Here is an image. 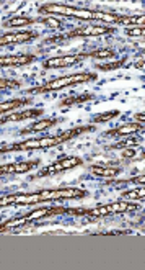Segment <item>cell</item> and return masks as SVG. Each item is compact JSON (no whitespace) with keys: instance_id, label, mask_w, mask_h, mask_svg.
<instances>
[{"instance_id":"cell-1","label":"cell","mask_w":145,"mask_h":270,"mask_svg":"<svg viewBox=\"0 0 145 270\" xmlns=\"http://www.w3.org/2000/svg\"><path fill=\"white\" fill-rule=\"evenodd\" d=\"M88 193L84 188H44L33 193H10L0 198V206H25V205H38L43 202H62V200H77L84 198Z\"/></svg>"},{"instance_id":"cell-2","label":"cell","mask_w":145,"mask_h":270,"mask_svg":"<svg viewBox=\"0 0 145 270\" xmlns=\"http://www.w3.org/2000/svg\"><path fill=\"white\" fill-rule=\"evenodd\" d=\"M95 130L93 125L88 126H77V128L62 131L59 135L54 136H41V137H31V139H25L20 142H15V144L0 147V154H5V152H20V151H36V149H49L53 146L62 144L65 141L74 139L77 136H82L85 133H90V131Z\"/></svg>"},{"instance_id":"cell-3","label":"cell","mask_w":145,"mask_h":270,"mask_svg":"<svg viewBox=\"0 0 145 270\" xmlns=\"http://www.w3.org/2000/svg\"><path fill=\"white\" fill-rule=\"evenodd\" d=\"M41 15H60V17L79 18L84 22H100V10L91 8H79L67 3H43L38 7Z\"/></svg>"},{"instance_id":"cell-4","label":"cell","mask_w":145,"mask_h":270,"mask_svg":"<svg viewBox=\"0 0 145 270\" xmlns=\"http://www.w3.org/2000/svg\"><path fill=\"white\" fill-rule=\"evenodd\" d=\"M139 205L132 202H111L105 203V205H98L95 208H87V210H80V208H67V215H79V216H91V218H103V216H111V215H121V213L134 211L137 210Z\"/></svg>"},{"instance_id":"cell-5","label":"cell","mask_w":145,"mask_h":270,"mask_svg":"<svg viewBox=\"0 0 145 270\" xmlns=\"http://www.w3.org/2000/svg\"><path fill=\"white\" fill-rule=\"evenodd\" d=\"M98 75L95 72H88V70H82V72L70 74V75H62L54 80H49L48 84H43L39 87H34L29 90V94H46V92H58L65 87H72L77 84H87L96 80Z\"/></svg>"},{"instance_id":"cell-6","label":"cell","mask_w":145,"mask_h":270,"mask_svg":"<svg viewBox=\"0 0 145 270\" xmlns=\"http://www.w3.org/2000/svg\"><path fill=\"white\" fill-rule=\"evenodd\" d=\"M84 164L82 157H77V156H67V157H60V159L54 161L53 164H49L48 167H44L43 170L39 172L38 177H51V175H58L60 172H65V170H70L74 167H79Z\"/></svg>"},{"instance_id":"cell-7","label":"cell","mask_w":145,"mask_h":270,"mask_svg":"<svg viewBox=\"0 0 145 270\" xmlns=\"http://www.w3.org/2000/svg\"><path fill=\"white\" fill-rule=\"evenodd\" d=\"M115 33V28L110 27H100V25H90V27L75 28L65 34L64 38H91V36H103V34Z\"/></svg>"},{"instance_id":"cell-8","label":"cell","mask_w":145,"mask_h":270,"mask_svg":"<svg viewBox=\"0 0 145 270\" xmlns=\"http://www.w3.org/2000/svg\"><path fill=\"white\" fill-rule=\"evenodd\" d=\"M39 166V161H25V162H10V164L0 166V177L2 175H18L27 174Z\"/></svg>"},{"instance_id":"cell-9","label":"cell","mask_w":145,"mask_h":270,"mask_svg":"<svg viewBox=\"0 0 145 270\" xmlns=\"http://www.w3.org/2000/svg\"><path fill=\"white\" fill-rule=\"evenodd\" d=\"M34 38H38V33L36 32H8L5 34H0V46L23 44Z\"/></svg>"},{"instance_id":"cell-10","label":"cell","mask_w":145,"mask_h":270,"mask_svg":"<svg viewBox=\"0 0 145 270\" xmlns=\"http://www.w3.org/2000/svg\"><path fill=\"white\" fill-rule=\"evenodd\" d=\"M84 59L82 54H69V56H58V58H49L43 63V68L46 69H60V68H70Z\"/></svg>"},{"instance_id":"cell-11","label":"cell","mask_w":145,"mask_h":270,"mask_svg":"<svg viewBox=\"0 0 145 270\" xmlns=\"http://www.w3.org/2000/svg\"><path fill=\"white\" fill-rule=\"evenodd\" d=\"M144 130V125L142 123H137V121H132V123H126V125H121L117 128H113L110 131H106L105 136L106 137H127L131 135H136L139 131Z\"/></svg>"},{"instance_id":"cell-12","label":"cell","mask_w":145,"mask_h":270,"mask_svg":"<svg viewBox=\"0 0 145 270\" xmlns=\"http://www.w3.org/2000/svg\"><path fill=\"white\" fill-rule=\"evenodd\" d=\"M36 58L33 54H12L0 58V68H20V66L31 64Z\"/></svg>"},{"instance_id":"cell-13","label":"cell","mask_w":145,"mask_h":270,"mask_svg":"<svg viewBox=\"0 0 145 270\" xmlns=\"http://www.w3.org/2000/svg\"><path fill=\"white\" fill-rule=\"evenodd\" d=\"M44 110L41 108H31V110H20L15 111L12 115H7L3 118H0V126L7 125V123H13V121H23V120H29V118H38V116L43 115Z\"/></svg>"},{"instance_id":"cell-14","label":"cell","mask_w":145,"mask_h":270,"mask_svg":"<svg viewBox=\"0 0 145 270\" xmlns=\"http://www.w3.org/2000/svg\"><path fill=\"white\" fill-rule=\"evenodd\" d=\"M31 99H10V100H5L0 103V115H5V113H10V111H15V110H20L23 105H29L31 103Z\"/></svg>"},{"instance_id":"cell-15","label":"cell","mask_w":145,"mask_h":270,"mask_svg":"<svg viewBox=\"0 0 145 270\" xmlns=\"http://www.w3.org/2000/svg\"><path fill=\"white\" fill-rule=\"evenodd\" d=\"M59 118H44L41 121H36V123L29 125L28 128H25L22 131V135H27V133H39V131H44V130H49L51 126H54L56 123H59Z\"/></svg>"},{"instance_id":"cell-16","label":"cell","mask_w":145,"mask_h":270,"mask_svg":"<svg viewBox=\"0 0 145 270\" xmlns=\"http://www.w3.org/2000/svg\"><path fill=\"white\" fill-rule=\"evenodd\" d=\"M90 172L96 177H106V179H111V177H116L121 174V169L119 167H108V166H91Z\"/></svg>"},{"instance_id":"cell-17","label":"cell","mask_w":145,"mask_h":270,"mask_svg":"<svg viewBox=\"0 0 145 270\" xmlns=\"http://www.w3.org/2000/svg\"><path fill=\"white\" fill-rule=\"evenodd\" d=\"M38 22H39L38 18H31V17H12V18L5 20L3 27L5 28H20V27H27V25L38 23Z\"/></svg>"},{"instance_id":"cell-18","label":"cell","mask_w":145,"mask_h":270,"mask_svg":"<svg viewBox=\"0 0 145 270\" xmlns=\"http://www.w3.org/2000/svg\"><path fill=\"white\" fill-rule=\"evenodd\" d=\"M95 99L93 94H84V95H70L60 101V106H74L79 103H85V101H90Z\"/></svg>"},{"instance_id":"cell-19","label":"cell","mask_w":145,"mask_h":270,"mask_svg":"<svg viewBox=\"0 0 145 270\" xmlns=\"http://www.w3.org/2000/svg\"><path fill=\"white\" fill-rule=\"evenodd\" d=\"M116 56V53L110 48H105V49H96V51H91L88 54H82V58H93V59H113Z\"/></svg>"},{"instance_id":"cell-20","label":"cell","mask_w":145,"mask_h":270,"mask_svg":"<svg viewBox=\"0 0 145 270\" xmlns=\"http://www.w3.org/2000/svg\"><path fill=\"white\" fill-rule=\"evenodd\" d=\"M122 198H126V200H142L145 197V188L144 187H137V188H132V190H127V192H122Z\"/></svg>"},{"instance_id":"cell-21","label":"cell","mask_w":145,"mask_h":270,"mask_svg":"<svg viewBox=\"0 0 145 270\" xmlns=\"http://www.w3.org/2000/svg\"><path fill=\"white\" fill-rule=\"evenodd\" d=\"M119 115L117 110H111V111H103V113L96 115L95 118L91 120V123H108V121H111L113 118H116Z\"/></svg>"},{"instance_id":"cell-22","label":"cell","mask_w":145,"mask_h":270,"mask_svg":"<svg viewBox=\"0 0 145 270\" xmlns=\"http://www.w3.org/2000/svg\"><path fill=\"white\" fill-rule=\"evenodd\" d=\"M124 63H126V59H116V61H113V63H106V64H98L96 66V69L98 70H115V69H119L121 66H124Z\"/></svg>"},{"instance_id":"cell-23","label":"cell","mask_w":145,"mask_h":270,"mask_svg":"<svg viewBox=\"0 0 145 270\" xmlns=\"http://www.w3.org/2000/svg\"><path fill=\"white\" fill-rule=\"evenodd\" d=\"M139 142L137 137H129L127 136V139H124L122 142H117V144L115 146H111L110 149H126V147H134Z\"/></svg>"},{"instance_id":"cell-24","label":"cell","mask_w":145,"mask_h":270,"mask_svg":"<svg viewBox=\"0 0 145 270\" xmlns=\"http://www.w3.org/2000/svg\"><path fill=\"white\" fill-rule=\"evenodd\" d=\"M20 82L13 79H0V90H7V89H18Z\"/></svg>"},{"instance_id":"cell-25","label":"cell","mask_w":145,"mask_h":270,"mask_svg":"<svg viewBox=\"0 0 145 270\" xmlns=\"http://www.w3.org/2000/svg\"><path fill=\"white\" fill-rule=\"evenodd\" d=\"M126 34H127V36L139 38V36H144L145 32H144L142 27H129V28H126Z\"/></svg>"},{"instance_id":"cell-26","label":"cell","mask_w":145,"mask_h":270,"mask_svg":"<svg viewBox=\"0 0 145 270\" xmlns=\"http://www.w3.org/2000/svg\"><path fill=\"white\" fill-rule=\"evenodd\" d=\"M39 22H43L44 25H48V27L54 28V30H58L62 25L60 20H58V18H39Z\"/></svg>"},{"instance_id":"cell-27","label":"cell","mask_w":145,"mask_h":270,"mask_svg":"<svg viewBox=\"0 0 145 270\" xmlns=\"http://www.w3.org/2000/svg\"><path fill=\"white\" fill-rule=\"evenodd\" d=\"M122 156L124 157H134L136 156V149H134V147H126V149H122Z\"/></svg>"},{"instance_id":"cell-28","label":"cell","mask_w":145,"mask_h":270,"mask_svg":"<svg viewBox=\"0 0 145 270\" xmlns=\"http://www.w3.org/2000/svg\"><path fill=\"white\" fill-rule=\"evenodd\" d=\"M129 182H132V183H145V175H139V177H132Z\"/></svg>"},{"instance_id":"cell-29","label":"cell","mask_w":145,"mask_h":270,"mask_svg":"<svg viewBox=\"0 0 145 270\" xmlns=\"http://www.w3.org/2000/svg\"><path fill=\"white\" fill-rule=\"evenodd\" d=\"M134 118H136L137 123H144V121H145V115L144 113H137L136 116H134Z\"/></svg>"},{"instance_id":"cell-30","label":"cell","mask_w":145,"mask_h":270,"mask_svg":"<svg viewBox=\"0 0 145 270\" xmlns=\"http://www.w3.org/2000/svg\"><path fill=\"white\" fill-rule=\"evenodd\" d=\"M0 233H2V229H0Z\"/></svg>"}]
</instances>
